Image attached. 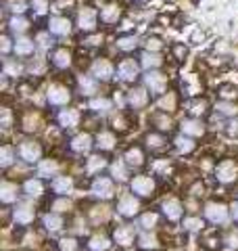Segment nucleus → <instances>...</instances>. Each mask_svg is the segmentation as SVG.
<instances>
[{
    "label": "nucleus",
    "instance_id": "obj_1",
    "mask_svg": "<svg viewBox=\"0 0 238 251\" xmlns=\"http://www.w3.org/2000/svg\"><path fill=\"white\" fill-rule=\"evenodd\" d=\"M96 23H98V15L94 9H90V6H86V9L79 11L77 15V27L84 29V31H94L96 29Z\"/></svg>",
    "mask_w": 238,
    "mask_h": 251
},
{
    "label": "nucleus",
    "instance_id": "obj_2",
    "mask_svg": "<svg viewBox=\"0 0 238 251\" xmlns=\"http://www.w3.org/2000/svg\"><path fill=\"white\" fill-rule=\"evenodd\" d=\"M130 188H132V193L140 195V197H146V195L153 193L155 182H153V178H148V176H136L130 182Z\"/></svg>",
    "mask_w": 238,
    "mask_h": 251
},
{
    "label": "nucleus",
    "instance_id": "obj_3",
    "mask_svg": "<svg viewBox=\"0 0 238 251\" xmlns=\"http://www.w3.org/2000/svg\"><path fill=\"white\" fill-rule=\"evenodd\" d=\"M205 216H207L213 224H224L228 220V209H226V205H221V203H209V205L205 207Z\"/></svg>",
    "mask_w": 238,
    "mask_h": 251
},
{
    "label": "nucleus",
    "instance_id": "obj_4",
    "mask_svg": "<svg viewBox=\"0 0 238 251\" xmlns=\"http://www.w3.org/2000/svg\"><path fill=\"white\" fill-rule=\"evenodd\" d=\"M71 99V94L67 88L63 86H50L48 88V103L54 105V107H61V105H67Z\"/></svg>",
    "mask_w": 238,
    "mask_h": 251
},
{
    "label": "nucleus",
    "instance_id": "obj_5",
    "mask_svg": "<svg viewBox=\"0 0 238 251\" xmlns=\"http://www.w3.org/2000/svg\"><path fill=\"white\" fill-rule=\"evenodd\" d=\"M117 74H119V77H121L123 82H134L136 80V75H138V65L132 59H123L121 63H119V67H117Z\"/></svg>",
    "mask_w": 238,
    "mask_h": 251
},
{
    "label": "nucleus",
    "instance_id": "obj_6",
    "mask_svg": "<svg viewBox=\"0 0 238 251\" xmlns=\"http://www.w3.org/2000/svg\"><path fill=\"white\" fill-rule=\"evenodd\" d=\"M48 31L54 36H69L71 34V21L67 17H50Z\"/></svg>",
    "mask_w": 238,
    "mask_h": 251
},
{
    "label": "nucleus",
    "instance_id": "obj_7",
    "mask_svg": "<svg viewBox=\"0 0 238 251\" xmlns=\"http://www.w3.org/2000/svg\"><path fill=\"white\" fill-rule=\"evenodd\" d=\"M138 209H140V203L138 199H134V195H123L117 203V211L121 216H134Z\"/></svg>",
    "mask_w": 238,
    "mask_h": 251
},
{
    "label": "nucleus",
    "instance_id": "obj_8",
    "mask_svg": "<svg viewBox=\"0 0 238 251\" xmlns=\"http://www.w3.org/2000/svg\"><path fill=\"white\" fill-rule=\"evenodd\" d=\"M236 174H238V168L234 161H224L217 166V180L219 182H234L236 180Z\"/></svg>",
    "mask_w": 238,
    "mask_h": 251
},
{
    "label": "nucleus",
    "instance_id": "obj_9",
    "mask_svg": "<svg viewBox=\"0 0 238 251\" xmlns=\"http://www.w3.org/2000/svg\"><path fill=\"white\" fill-rule=\"evenodd\" d=\"M144 84L150 88V92L161 94V92L165 90V84H167V80H165V75L157 74V72H148V74L144 75Z\"/></svg>",
    "mask_w": 238,
    "mask_h": 251
},
{
    "label": "nucleus",
    "instance_id": "obj_10",
    "mask_svg": "<svg viewBox=\"0 0 238 251\" xmlns=\"http://www.w3.org/2000/svg\"><path fill=\"white\" fill-rule=\"evenodd\" d=\"M92 75L96 77V80H109V77L113 75V65H111L107 59L94 61V65H92Z\"/></svg>",
    "mask_w": 238,
    "mask_h": 251
},
{
    "label": "nucleus",
    "instance_id": "obj_11",
    "mask_svg": "<svg viewBox=\"0 0 238 251\" xmlns=\"http://www.w3.org/2000/svg\"><path fill=\"white\" fill-rule=\"evenodd\" d=\"M92 193L96 195V197H102V199H109L111 195H113V182H111L109 178H98L96 182L92 184Z\"/></svg>",
    "mask_w": 238,
    "mask_h": 251
},
{
    "label": "nucleus",
    "instance_id": "obj_12",
    "mask_svg": "<svg viewBox=\"0 0 238 251\" xmlns=\"http://www.w3.org/2000/svg\"><path fill=\"white\" fill-rule=\"evenodd\" d=\"M19 155H21V159H25V161H38L40 155H42V149L36 143H23L19 149Z\"/></svg>",
    "mask_w": 238,
    "mask_h": 251
},
{
    "label": "nucleus",
    "instance_id": "obj_13",
    "mask_svg": "<svg viewBox=\"0 0 238 251\" xmlns=\"http://www.w3.org/2000/svg\"><path fill=\"white\" fill-rule=\"evenodd\" d=\"M128 103L134 107V109H140V107H144L148 103V92L144 88H134L130 90L128 94Z\"/></svg>",
    "mask_w": 238,
    "mask_h": 251
},
{
    "label": "nucleus",
    "instance_id": "obj_14",
    "mask_svg": "<svg viewBox=\"0 0 238 251\" xmlns=\"http://www.w3.org/2000/svg\"><path fill=\"white\" fill-rule=\"evenodd\" d=\"M34 49H36V42L29 40V38H19L13 46V50H15L17 57H29V54L34 52Z\"/></svg>",
    "mask_w": 238,
    "mask_h": 251
},
{
    "label": "nucleus",
    "instance_id": "obj_15",
    "mask_svg": "<svg viewBox=\"0 0 238 251\" xmlns=\"http://www.w3.org/2000/svg\"><path fill=\"white\" fill-rule=\"evenodd\" d=\"M77 122H79V113L75 109H63L59 113V124L63 128H75Z\"/></svg>",
    "mask_w": 238,
    "mask_h": 251
},
{
    "label": "nucleus",
    "instance_id": "obj_16",
    "mask_svg": "<svg viewBox=\"0 0 238 251\" xmlns=\"http://www.w3.org/2000/svg\"><path fill=\"white\" fill-rule=\"evenodd\" d=\"M52 65L59 67V69H67L71 65V52L67 49H57L52 52Z\"/></svg>",
    "mask_w": 238,
    "mask_h": 251
},
{
    "label": "nucleus",
    "instance_id": "obj_17",
    "mask_svg": "<svg viewBox=\"0 0 238 251\" xmlns=\"http://www.w3.org/2000/svg\"><path fill=\"white\" fill-rule=\"evenodd\" d=\"M71 188H73V180L67 176H57L52 180V191L57 195H67L71 193Z\"/></svg>",
    "mask_w": 238,
    "mask_h": 251
},
{
    "label": "nucleus",
    "instance_id": "obj_18",
    "mask_svg": "<svg viewBox=\"0 0 238 251\" xmlns=\"http://www.w3.org/2000/svg\"><path fill=\"white\" fill-rule=\"evenodd\" d=\"M92 147V138L88 134H79L71 140V149H73L75 153H88Z\"/></svg>",
    "mask_w": 238,
    "mask_h": 251
},
{
    "label": "nucleus",
    "instance_id": "obj_19",
    "mask_svg": "<svg viewBox=\"0 0 238 251\" xmlns=\"http://www.w3.org/2000/svg\"><path fill=\"white\" fill-rule=\"evenodd\" d=\"M119 15H121V11H119V6L117 4H107L105 9L100 11V21L102 23H117V19H119Z\"/></svg>",
    "mask_w": 238,
    "mask_h": 251
},
{
    "label": "nucleus",
    "instance_id": "obj_20",
    "mask_svg": "<svg viewBox=\"0 0 238 251\" xmlns=\"http://www.w3.org/2000/svg\"><path fill=\"white\" fill-rule=\"evenodd\" d=\"M15 220H17L19 224H29L31 220H34V209H31L27 203H21V205L15 209Z\"/></svg>",
    "mask_w": 238,
    "mask_h": 251
},
{
    "label": "nucleus",
    "instance_id": "obj_21",
    "mask_svg": "<svg viewBox=\"0 0 238 251\" xmlns=\"http://www.w3.org/2000/svg\"><path fill=\"white\" fill-rule=\"evenodd\" d=\"M140 63H142V67L150 72V69H157L159 65H161V57H159L157 52L144 50V52H142V57H140Z\"/></svg>",
    "mask_w": 238,
    "mask_h": 251
},
{
    "label": "nucleus",
    "instance_id": "obj_22",
    "mask_svg": "<svg viewBox=\"0 0 238 251\" xmlns=\"http://www.w3.org/2000/svg\"><path fill=\"white\" fill-rule=\"evenodd\" d=\"M115 241L119 243V245H132L134 243V228H130V226H121V228L115 230Z\"/></svg>",
    "mask_w": 238,
    "mask_h": 251
},
{
    "label": "nucleus",
    "instance_id": "obj_23",
    "mask_svg": "<svg viewBox=\"0 0 238 251\" xmlns=\"http://www.w3.org/2000/svg\"><path fill=\"white\" fill-rule=\"evenodd\" d=\"M182 132L188 136H201L203 134V124L198 120H184L182 122Z\"/></svg>",
    "mask_w": 238,
    "mask_h": 251
},
{
    "label": "nucleus",
    "instance_id": "obj_24",
    "mask_svg": "<svg viewBox=\"0 0 238 251\" xmlns=\"http://www.w3.org/2000/svg\"><path fill=\"white\" fill-rule=\"evenodd\" d=\"M9 29L13 34H23V31L29 29V21L25 17H21V15H13L11 21H9Z\"/></svg>",
    "mask_w": 238,
    "mask_h": 251
},
{
    "label": "nucleus",
    "instance_id": "obj_25",
    "mask_svg": "<svg viewBox=\"0 0 238 251\" xmlns=\"http://www.w3.org/2000/svg\"><path fill=\"white\" fill-rule=\"evenodd\" d=\"M163 211H165V216H167L169 220H178L182 216V205H180V201L176 199H167L163 203Z\"/></svg>",
    "mask_w": 238,
    "mask_h": 251
},
{
    "label": "nucleus",
    "instance_id": "obj_26",
    "mask_svg": "<svg viewBox=\"0 0 238 251\" xmlns=\"http://www.w3.org/2000/svg\"><path fill=\"white\" fill-rule=\"evenodd\" d=\"M115 46L121 52H130V50H134L138 46V38L136 36H119L117 38V42H115Z\"/></svg>",
    "mask_w": 238,
    "mask_h": 251
},
{
    "label": "nucleus",
    "instance_id": "obj_27",
    "mask_svg": "<svg viewBox=\"0 0 238 251\" xmlns=\"http://www.w3.org/2000/svg\"><path fill=\"white\" fill-rule=\"evenodd\" d=\"M0 199H2V203H13V201H17V186L4 182L2 186H0Z\"/></svg>",
    "mask_w": 238,
    "mask_h": 251
},
{
    "label": "nucleus",
    "instance_id": "obj_28",
    "mask_svg": "<svg viewBox=\"0 0 238 251\" xmlns=\"http://www.w3.org/2000/svg\"><path fill=\"white\" fill-rule=\"evenodd\" d=\"M79 88H82V94H94L96 92V77H88V75H82L79 77Z\"/></svg>",
    "mask_w": 238,
    "mask_h": 251
},
{
    "label": "nucleus",
    "instance_id": "obj_29",
    "mask_svg": "<svg viewBox=\"0 0 238 251\" xmlns=\"http://www.w3.org/2000/svg\"><path fill=\"white\" fill-rule=\"evenodd\" d=\"M90 109H92V111H96V113H107L111 109V100L102 99V97H96V99L90 100Z\"/></svg>",
    "mask_w": 238,
    "mask_h": 251
},
{
    "label": "nucleus",
    "instance_id": "obj_30",
    "mask_svg": "<svg viewBox=\"0 0 238 251\" xmlns=\"http://www.w3.org/2000/svg\"><path fill=\"white\" fill-rule=\"evenodd\" d=\"M44 226L48 230H61V226H63V218L61 216H57V214H46L44 216Z\"/></svg>",
    "mask_w": 238,
    "mask_h": 251
},
{
    "label": "nucleus",
    "instance_id": "obj_31",
    "mask_svg": "<svg viewBox=\"0 0 238 251\" xmlns=\"http://www.w3.org/2000/svg\"><path fill=\"white\" fill-rule=\"evenodd\" d=\"M96 145L100 149H105V151H109V149L115 147V136L111 134V132H100L98 138H96Z\"/></svg>",
    "mask_w": 238,
    "mask_h": 251
},
{
    "label": "nucleus",
    "instance_id": "obj_32",
    "mask_svg": "<svg viewBox=\"0 0 238 251\" xmlns=\"http://www.w3.org/2000/svg\"><path fill=\"white\" fill-rule=\"evenodd\" d=\"M125 163H128V166H134V168H140L142 166V151L140 149H130V151L125 153Z\"/></svg>",
    "mask_w": 238,
    "mask_h": 251
},
{
    "label": "nucleus",
    "instance_id": "obj_33",
    "mask_svg": "<svg viewBox=\"0 0 238 251\" xmlns=\"http://www.w3.org/2000/svg\"><path fill=\"white\" fill-rule=\"evenodd\" d=\"M57 170H59L57 163L50 161V159H46V161H42L38 166V174L40 176H52V174H57Z\"/></svg>",
    "mask_w": 238,
    "mask_h": 251
},
{
    "label": "nucleus",
    "instance_id": "obj_34",
    "mask_svg": "<svg viewBox=\"0 0 238 251\" xmlns=\"http://www.w3.org/2000/svg\"><path fill=\"white\" fill-rule=\"evenodd\" d=\"M42 191H44V186H42L40 180H27L25 182V193L29 195V197H38Z\"/></svg>",
    "mask_w": 238,
    "mask_h": 251
},
{
    "label": "nucleus",
    "instance_id": "obj_35",
    "mask_svg": "<svg viewBox=\"0 0 238 251\" xmlns=\"http://www.w3.org/2000/svg\"><path fill=\"white\" fill-rule=\"evenodd\" d=\"M13 161H15V151L11 147H2V151H0V163H2V168H9Z\"/></svg>",
    "mask_w": 238,
    "mask_h": 251
},
{
    "label": "nucleus",
    "instance_id": "obj_36",
    "mask_svg": "<svg viewBox=\"0 0 238 251\" xmlns=\"http://www.w3.org/2000/svg\"><path fill=\"white\" fill-rule=\"evenodd\" d=\"M6 9L15 15H21L23 11L27 9V2L25 0H6Z\"/></svg>",
    "mask_w": 238,
    "mask_h": 251
},
{
    "label": "nucleus",
    "instance_id": "obj_37",
    "mask_svg": "<svg viewBox=\"0 0 238 251\" xmlns=\"http://www.w3.org/2000/svg\"><path fill=\"white\" fill-rule=\"evenodd\" d=\"M109 245L111 243L105 237H92V241H90V249L92 251H107Z\"/></svg>",
    "mask_w": 238,
    "mask_h": 251
},
{
    "label": "nucleus",
    "instance_id": "obj_38",
    "mask_svg": "<svg viewBox=\"0 0 238 251\" xmlns=\"http://www.w3.org/2000/svg\"><path fill=\"white\" fill-rule=\"evenodd\" d=\"M215 109H217L219 113H224V115H236V113H238L236 105H234V103H228V100H219Z\"/></svg>",
    "mask_w": 238,
    "mask_h": 251
},
{
    "label": "nucleus",
    "instance_id": "obj_39",
    "mask_svg": "<svg viewBox=\"0 0 238 251\" xmlns=\"http://www.w3.org/2000/svg\"><path fill=\"white\" fill-rule=\"evenodd\" d=\"M29 6H31V11H34L36 15H44L46 11H48L50 2H48V0H31Z\"/></svg>",
    "mask_w": 238,
    "mask_h": 251
},
{
    "label": "nucleus",
    "instance_id": "obj_40",
    "mask_svg": "<svg viewBox=\"0 0 238 251\" xmlns=\"http://www.w3.org/2000/svg\"><path fill=\"white\" fill-rule=\"evenodd\" d=\"M176 147H178V151H182V153H190V151L194 149L192 140L186 138V136H178V138H176Z\"/></svg>",
    "mask_w": 238,
    "mask_h": 251
},
{
    "label": "nucleus",
    "instance_id": "obj_41",
    "mask_svg": "<svg viewBox=\"0 0 238 251\" xmlns=\"http://www.w3.org/2000/svg\"><path fill=\"white\" fill-rule=\"evenodd\" d=\"M111 172H113V178H117V180H125V178H128V172H125L123 161H115L113 166H111Z\"/></svg>",
    "mask_w": 238,
    "mask_h": 251
},
{
    "label": "nucleus",
    "instance_id": "obj_42",
    "mask_svg": "<svg viewBox=\"0 0 238 251\" xmlns=\"http://www.w3.org/2000/svg\"><path fill=\"white\" fill-rule=\"evenodd\" d=\"M138 224H140L144 230H150V228H153V226L157 224V214H144V216L140 218Z\"/></svg>",
    "mask_w": 238,
    "mask_h": 251
},
{
    "label": "nucleus",
    "instance_id": "obj_43",
    "mask_svg": "<svg viewBox=\"0 0 238 251\" xmlns=\"http://www.w3.org/2000/svg\"><path fill=\"white\" fill-rule=\"evenodd\" d=\"M105 168V159L102 157H90V161H88V172L90 174H94V172H98Z\"/></svg>",
    "mask_w": 238,
    "mask_h": 251
},
{
    "label": "nucleus",
    "instance_id": "obj_44",
    "mask_svg": "<svg viewBox=\"0 0 238 251\" xmlns=\"http://www.w3.org/2000/svg\"><path fill=\"white\" fill-rule=\"evenodd\" d=\"M36 42L40 49H50V44H52V38L46 34V31H40V34L36 36Z\"/></svg>",
    "mask_w": 238,
    "mask_h": 251
},
{
    "label": "nucleus",
    "instance_id": "obj_45",
    "mask_svg": "<svg viewBox=\"0 0 238 251\" xmlns=\"http://www.w3.org/2000/svg\"><path fill=\"white\" fill-rule=\"evenodd\" d=\"M140 247H144V249H155V247H157L155 234H142V237H140Z\"/></svg>",
    "mask_w": 238,
    "mask_h": 251
},
{
    "label": "nucleus",
    "instance_id": "obj_46",
    "mask_svg": "<svg viewBox=\"0 0 238 251\" xmlns=\"http://www.w3.org/2000/svg\"><path fill=\"white\" fill-rule=\"evenodd\" d=\"M188 107H190V113L192 115H203L207 105H205V100H194V103H190Z\"/></svg>",
    "mask_w": 238,
    "mask_h": 251
},
{
    "label": "nucleus",
    "instance_id": "obj_47",
    "mask_svg": "<svg viewBox=\"0 0 238 251\" xmlns=\"http://www.w3.org/2000/svg\"><path fill=\"white\" fill-rule=\"evenodd\" d=\"M184 228H188V230H201L203 222L198 218H188V220H184Z\"/></svg>",
    "mask_w": 238,
    "mask_h": 251
},
{
    "label": "nucleus",
    "instance_id": "obj_48",
    "mask_svg": "<svg viewBox=\"0 0 238 251\" xmlns=\"http://www.w3.org/2000/svg\"><path fill=\"white\" fill-rule=\"evenodd\" d=\"M19 72H21V67L17 63H13V61L4 63V75H19Z\"/></svg>",
    "mask_w": 238,
    "mask_h": 251
},
{
    "label": "nucleus",
    "instance_id": "obj_49",
    "mask_svg": "<svg viewBox=\"0 0 238 251\" xmlns=\"http://www.w3.org/2000/svg\"><path fill=\"white\" fill-rule=\"evenodd\" d=\"M146 140H148V147H161L163 145V136H159V134H148Z\"/></svg>",
    "mask_w": 238,
    "mask_h": 251
},
{
    "label": "nucleus",
    "instance_id": "obj_50",
    "mask_svg": "<svg viewBox=\"0 0 238 251\" xmlns=\"http://www.w3.org/2000/svg\"><path fill=\"white\" fill-rule=\"evenodd\" d=\"M155 122L159 124V128H161V130H169V117H165V115H157L155 117Z\"/></svg>",
    "mask_w": 238,
    "mask_h": 251
},
{
    "label": "nucleus",
    "instance_id": "obj_51",
    "mask_svg": "<svg viewBox=\"0 0 238 251\" xmlns=\"http://www.w3.org/2000/svg\"><path fill=\"white\" fill-rule=\"evenodd\" d=\"M54 209H57V211H67L69 207H71V203L69 201H65V199H59L57 203H54V205H52Z\"/></svg>",
    "mask_w": 238,
    "mask_h": 251
},
{
    "label": "nucleus",
    "instance_id": "obj_52",
    "mask_svg": "<svg viewBox=\"0 0 238 251\" xmlns=\"http://www.w3.org/2000/svg\"><path fill=\"white\" fill-rule=\"evenodd\" d=\"M226 241H228V245H230V247H238V230H234V232H230Z\"/></svg>",
    "mask_w": 238,
    "mask_h": 251
},
{
    "label": "nucleus",
    "instance_id": "obj_53",
    "mask_svg": "<svg viewBox=\"0 0 238 251\" xmlns=\"http://www.w3.org/2000/svg\"><path fill=\"white\" fill-rule=\"evenodd\" d=\"M2 128H11V111L2 109Z\"/></svg>",
    "mask_w": 238,
    "mask_h": 251
},
{
    "label": "nucleus",
    "instance_id": "obj_54",
    "mask_svg": "<svg viewBox=\"0 0 238 251\" xmlns=\"http://www.w3.org/2000/svg\"><path fill=\"white\" fill-rule=\"evenodd\" d=\"M0 42H2V54L6 57V54L11 52V40H9V36H2V40H0Z\"/></svg>",
    "mask_w": 238,
    "mask_h": 251
},
{
    "label": "nucleus",
    "instance_id": "obj_55",
    "mask_svg": "<svg viewBox=\"0 0 238 251\" xmlns=\"http://www.w3.org/2000/svg\"><path fill=\"white\" fill-rule=\"evenodd\" d=\"M173 103H176V99H173V94H169V97H165V99L161 100V107H163V109H171Z\"/></svg>",
    "mask_w": 238,
    "mask_h": 251
},
{
    "label": "nucleus",
    "instance_id": "obj_56",
    "mask_svg": "<svg viewBox=\"0 0 238 251\" xmlns=\"http://www.w3.org/2000/svg\"><path fill=\"white\" fill-rule=\"evenodd\" d=\"M36 124H38V117H31V115H29L27 120H25V130H29V132H31V130H36V128H38Z\"/></svg>",
    "mask_w": 238,
    "mask_h": 251
},
{
    "label": "nucleus",
    "instance_id": "obj_57",
    "mask_svg": "<svg viewBox=\"0 0 238 251\" xmlns=\"http://www.w3.org/2000/svg\"><path fill=\"white\" fill-rule=\"evenodd\" d=\"M84 42L88 44V46H98V44L102 42V38H100V36H90V38H86Z\"/></svg>",
    "mask_w": 238,
    "mask_h": 251
},
{
    "label": "nucleus",
    "instance_id": "obj_58",
    "mask_svg": "<svg viewBox=\"0 0 238 251\" xmlns=\"http://www.w3.org/2000/svg\"><path fill=\"white\" fill-rule=\"evenodd\" d=\"M146 49H148V50H159V49H161V42H159L157 38H150L148 44H146Z\"/></svg>",
    "mask_w": 238,
    "mask_h": 251
},
{
    "label": "nucleus",
    "instance_id": "obj_59",
    "mask_svg": "<svg viewBox=\"0 0 238 251\" xmlns=\"http://www.w3.org/2000/svg\"><path fill=\"white\" fill-rule=\"evenodd\" d=\"M63 249H65V251H73L75 249V241H71V239L67 241L65 239V241H63Z\"/></svg>",
    "mask_w": 238,
    "mask_h": 251
},
{
    "label": "nucleus",
    "instance_id": "obj_60",
    "mask_svg": "<svg viewBox=\"0 0 238 251\" xmlns=\"http://www.w3.org/2000/svg\"><path fill=\"white\" fill-rule=\"evenodd\" d=\"M230 126H232V128H230V132H232L234 136H238V120H236V122H232Z\"/></svg>",
    "mask_w": 238,
    "mask_h": 251
},
{
    "label": "nucleus",
    "instance_id": "obj_61",
    "mask_svg": "<svg viewBox=\"0 0 238 251\" xmlns=\"http://www.w3.org/2000/svg\"><path fill=\"white\" fill-rule=\"evenodd\" d=\"M176 54H178V57H184L186 49H184V46H176Z\"/></svg>",
    "mask_w": 238,
    "mask_h": 251
},
{
    "label": "nucleus",
    "instance_id": "obj_62",
    "mask_svg": "<svg viewBox=\"0 0 238 251\" xmlns=\"http://www.w3.org/2000/svg\"><path fill=\"white\" fill-rule=\"evenodd\" d=\"M232 218L238 220V203H234V205H232Z\"/></svg>",
    "mask_w": 238,
    "mask_h": 251
}]
</instances>
